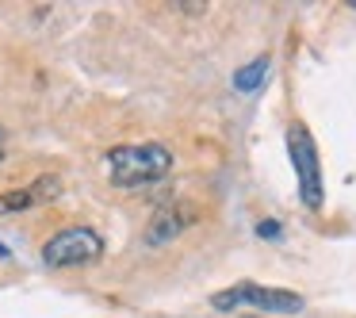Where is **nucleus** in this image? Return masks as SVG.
<instances>
[{"mask_svg": "<svg viewBox=\"0 0 356 318\" xmlns=\"http://www.w3.org/2000/svg\"><path fill=\"white\" fill-rule=\"evenodd\" d=\"M172 154L161 142H142V146H115L108 154V173L115 188H146L154 180L169 177Z\"/></svg>", "mask_w": 356, "mask_h": 318, "instance_id": "1", "label": "nucleus"}, {"mask_svg": "<svg viewBox=\"0 0 356 318\" xmlns=\"http://www.w3.org/2000/svg\"><path fill=\"white\" fill-rule=\"evenodd\" d=\"M104 257V238L92 226H70L58 230L54 238L42 246V261L50 269H77V264H92Z\"/></svg>", "mask_w": 356, "mask_h": 318, "instance_id": "2", "label": "nucleus"}, {"mask_svg": "<svg viewBox=\"0 0 356 318\" xmlns=\"http://www.w3.org/2000/svg\"><path fill=\"white\" fill-rule=\"evenodd\" d=\"M261 307L264 315H299L302 310V295L284 292V287H257V284H238L226 287V292L211 295V307L215 310H234V307Z\"/></svg>", "mask_w": 356, "mask_h": 318, "instance_id": "3", "label": "nucleus"}, {"mask_svg": "<svg viewBox=\"0 0 356 318\" xmlns=\"http://www.w3.org/2000/svg\"><path fill=\"white\" fill-rule=\"evenodd\" d=\"M287 154H291V165H295V177H299V196L310 211L322 207V169H318V150H314V138L302 123H295L287 131Z\"/></svg>", "mask_w": 356, "mask_h": 318, "instance_id": "4", "label": "nucleus"}, {"mask_svg": "<svg viewBox=\"0 0 356 318\" xmlns=\"http://www.w3.org/2000/svg\"><path fill=\"white\" fill-rule=\"evenodd\" d=\"M58 196H62V180L39 177L35 184L0 196V215H16V211H27V207H35V203H50V200H58Z\"/></svg>", "mask_w": 356, "mask_h": 318, "instance_id": "5", "label": "nucleus"}, {"mask_svg": "<svg viewBox=\"0 0 356 318\" xmlns=\"http://www.w3.org/2000/svg\"><path fill=\"white\" fill-rule=\"evenodd\" d=\"M188 226V215L177 207H161L154 218H149L146 226V246H165V241H172L180 230Z\"/></svg>", "mask_w": 356, "mask_h": 318, "instance_id": "6", "label": "nucleus"}, {"mask_svg": "<svg viewBox=\"0 0 356 318\" xmlns=\"http://www.w3.org/2000/svg\"><path fill=\"white\" fill-rule=\"evenodd\" d=\"M264 77H268V58H253L249 65H241V70L234 73V88H238V93H257V88L264 85Z\"/></svg>", "mask_w": 356, "mask_h": 318, "instance_id": "7", "label": "nucleus"}, {"mask_svg": "<svg viewBox=\"0 0 356 318\" xmlns=\"http://www.w3.org/2000/svg\"><path fill=\"white\" fill-rule=\"evenodd\" d=\"M257 234H261V238H280V226L276 223H257Z\"/></svg>", "mask_w": 356, "mask_h": 318, "instance_id": "8", "label": "nucleus"}, {"mask_svg": "<svg viewBox=\"0 0 356 318\" xmlns=\"http://www.w3.org/2000/svg\"><path fill=\"white\" fill-rule=\"evenodd\" d=\"M0 161H4V127H0Z\"/></svg>", "mask_w": 356, "mask_h": 318, "instance_id": "9", "label": "nucleus"}, {"mask_svg": "<svg viewBox=\"0 0 356 318\" xmlns=\"http://www.w3.org/2000/svg\"><path fill=\"white\" fill-rule=\"evenodd\" d=\"M245 318H261V315H245Z\"/></svg>", "mask_w": 356, "mask_h": 318, "instance_id": "10", "label": "nucleus"}]
</instances>
